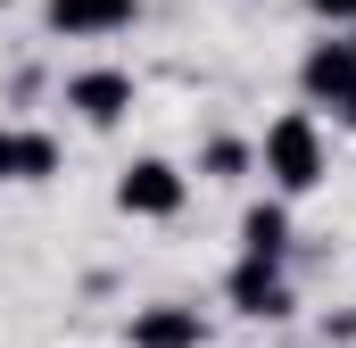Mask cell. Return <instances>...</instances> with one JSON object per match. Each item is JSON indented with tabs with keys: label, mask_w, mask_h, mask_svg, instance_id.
<instances>
[{
	"label": "cell",
	"mask_w": 356,
	"mask_h": 348,
	"mask_svg": "<svg viewBox=\"0 0 356 348\" xmlns=\"http://www.w3.org/2000/svg\"><path fill=\"white\" fill-rule=\"evenodd\" d=\"M257 174L273 182V199H307V191L332 182V150H323L315 108H290V116H273V125H266V141H257Z\"/></svg>",
	"instance_id": "1"
},
{
	"label": "cell",
	"mask_w": 356,
	"mask_h": 348,
	"mask_svg": "<svg viewBox=\"0 0 356 348\" xmlns=\"http://www.w3.org/2000/svg\"><path fill=\"white\" fill-rule=\"evenodd\" d=\"M182 199H191V174H182L175 158H133V166L116 174V207H124V216H141V224L182 216Z\"/></svg>",
	"instance_id": "2"
},
{
	"label": "cell",
	"mask_w": 356,
	"mask_h": 348,
	"mask_svg": "<svg viewBox=\"0 0 356 348\" xmlns=\"http://www.w3.org/2000/svg\"><path fill=\"white\" fill-rule=\"evenodd\" d=\"M298 100H307V108H332V116L356 100V33L307 42V58H298Z\"/></svg>",
	"instance_id": "3"
},
{
	"label": "cell",
	"mask_w": 356,
	"mask_h": 348,
	"mask_svg": "<svg viewBox=\"0 0 356 348\" xmlns=\"http://www.w3.org/2000/svg\"><path fill=\"white\" fill-rule=\"evenodd\" d=\"M224 307L249 315V324H282V315L298 307V290H290V274H282L273 258H232V274H224Z\"/></svg>",
	"instance_id": "4"
},
{
	"label": "cell",
	"mask_w": 356,
	"mask_h": 348,
	"mask_svg": "<svg viewBox=\"0 0 356 348\" xmlns=\"http://www.w3.org/2000/svg\"><path fill=\"white\" fill-rule=\"evenodd\" d=\"M133 100H141V84H133L124 67H75V75H67V108L83 116L91 133L124 125V116H133Z\"/></svg>",
	"instance_id": "5"
},
{
	"label": "cell",
	"mask_w": 356,
	"mask_h": 348,
	"mask_svg": "<svg viewBox=\"0 0 356 348\" xmlns=\"http://www.w3.org/2000/svg\"><path fill=\"white\" fill-rule=\"evenodd\" d=\"M133 348H207V315L182 299H158L133 315Z\"/></svg>",
	"instance_id": "6"
},
{
	"label": "cell",
	"mask_w": 356,
	"mask_h": 348,
	"mask_svg": "<svg viewBox=\"0 0 356 348\" xmlns=\"http://www.w3.org/2000/svg\"><path fill=\"white\" fill-rule=\"evenodd\" d=\"M42 17H50V33L91 42V33H124L141 17V0H42Z\"/></svg>",
	"instance_id": "7"
},
{
	"label": "cell",
	"mask_w": 356,
	"mask_h": 348,
	"mask_svg": "<svg viewBox=\"0 0 356 348\" xmlns=\"http://www.w3.org/2000/svg\"><path fill=\"white\" fill-rule=\"evenodd\" d=\"M58 174V141L33 125H0V182H50Z\"/></svg>",
	"instance_id": "8"
},
{
	"label": "cell",
	"mask_w": 356,
	"mask_h": 348,
	"mask_svg": "<svg viewBox=\"0 0 356 348\" xmlns=\"http://www.w3.org/2000/svg\"><path fill=\"white\" fill-rule=\"evenodd\" d=\"M241 258H290V199H249L241 207Z\"/></svg>",
	"instance_id": "9"
},
{
	"label": "cell",
	"mask_w": 356,
	"mask_h": 348,
	"mask_svg": "<svg viewBox=\"0 0 356 348\" xmlns=\"http://www.w3.org/2000/svg\"><path fill=\"white\" fill-rule=\"evenodd\" d=\"M241 174H257V141H241V133L199 141V182H241Z\"/></svg>",
	"instance_id": "10"
},
{
	"label": "cell",
	"mask_w": 356,
	"mask_h": 348,
	"mask_svg": "<svg viewBox=\"0 0 356 348\" xmlns=\"http://www.w3.org/2000/svg\"><path fill=\"white\" fill-rule=\"evenodd\" d=\"M307 8H315L323 25H356V0H307Z\"/></svg>",
	"instance_id": "11"
},
{
	"label": "cell",
	"mask_w": 356,
	"mask_h": 348,
	"mask_svg": "<svg viewBox=\"0 0 356 348\" xmlns=\"http://www.w3.org/2000/svg\"><path fill=\"white\" fill-rule=\"evenodd\" d=\"M340 125H348V133H356V100H348V108H340Z\"/></svg>",
	"instance_id": "12"
},
{
	"label": "cell",
	"mask_w": 356,
	"mask_h": 348,
	"mask_svg": "<svg viewBox=\"0 0 356 348\" xmlns=\"http://www.w3.org/2000/svg\"><path fill=\"white\" fill-rule=\"evenodd\" d=\"M0 8H8V0H0Z\"/></svg>",
	"instance_id": "13"
}]
</instances>
